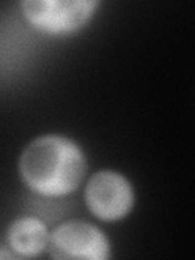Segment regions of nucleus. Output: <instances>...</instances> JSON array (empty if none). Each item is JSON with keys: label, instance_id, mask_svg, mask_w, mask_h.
Returning <instances> with one entry per match:
<instances>
[{"label": "nucleus", "instance_id": "1", "mask_svg": "<svg viewBox=\"0 0 195 260\" xmlns=\"http://www.w3.org/2000/svg\"><path fill=\"white\" fill-rule=\"evenodd\" d=\"M86 173L80 146L62 135H43L32 140L20 158V174L31 190L60 197L77 190Z\"/></svg>", "mask_w": 195, "mask_h": 260}, {"label": "nucleus", "instance_id": "2", "mask_svg": "<svg viewBox=\"0 0 195 260\" xmlns=\"http://www.w3.org/2000/svg\"><path fill=\"white\" fill-rule=\"evenodd\" d=\"M98 5L96 0H26L21 8L35 28L49 35H67L83 28Z\"/></svg>", "mask_w": 195, "mask_h": 260}, {"label": "nucleus", "instance_id": "3", "mask_svg": "<svg viewBox=\"0 0 195 260\" xmlns=\"http://www.w3.org/2000/svg\"><path fill=\"white\" fill-rule=\"evenodd\" d=\"M89 211L103 221H117L134 207V189L127 179L114 171L91 176L85 190Z\"/></svg>", "mask_w": 195, "mask_h": 260}, {"label": "nucleus", "instance_id": "4", "mask_svg": "<svg viewBox=\"0 0 195 260\" xmlns=\"http://www.w3.org/2000/svg\"><path fill=\"white\" fill-rule=\"evenodd\" d=\"M47 244L54 258L104 260L111 255L108 238L96 226L85 221H69L57 226Z\"/></svg>", "mask_w": 195, "mask_h": 260}, {"label": "nucleus", "instance_id": "5", "mask_svg": "<svg viewBox=\"0 0 195 260\" xmlns=\"http://www.w3.org/2000/svg\"><path fill=\"white\" fill-rule=\"evenodd\" d=\"M10 247L24 257H35L43 252L49 242L46 224L38 218L23 216L12 223L8 230Z\"/></svg>", "mask_w": 195, "mask_h": 260}, {"label": "nucleus", "instance_id": "6", "mask_svg": "<svg viewBox=\"0 0 195 260\" xmlns=\"http://www.w3.org/2000/svg\"><path fill=\"white\" fill-rule=\"evenodd\" d=\"M0 257H7V258H10L12 255H10V254H5V252H0Z\"/></svg>", "mask_w": 195, "mask_h": 260}]
</instances>
